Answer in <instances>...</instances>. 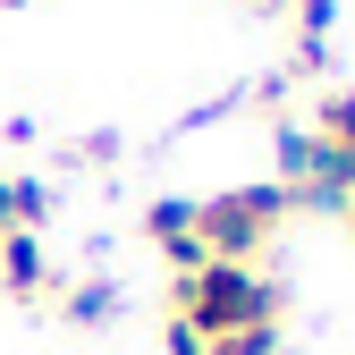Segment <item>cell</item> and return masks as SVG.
<instances>
[{
    "mask_svg": "<svg viewBox=\"0 0 355 355\" xmlns=\"http://www.w3.org/2000/svg\"><path fill=\"white\" fill-rule=\"evenodd\" d=\"M169 313L211 347V338H229V330L279 322V313H288V296H279V279H262L254 262H203V271L169 279Z\"/></svg>",
    "mask_w": 355,
    "mask_h": 355,
    "instance_id": "6da1fadb",
    "label": "cell"
},
{
    "mask_svg": "<svg viewBox=\"0 0 355 355\" xmlns=\"http://www.w3.org/2000/svg\"><path fill=\"white\" fill-rule=\"evenodd\" d=\"M288 211H296V203H288L279 178H245V187H220V195L195 203V237H203L211 262H254L262 245L279 237Z\"/></svg>",
    "mask_w": 355,
    "mask_h": 355,
    "instance_id": "7a4b0ae2",
    "label": "cell"
},
{
    "mask_svg": "<svg viewBox=\"0 0 355 355\" xmlns=\"http://www.w3.org/2000/svg\"><path fill=\"white\" fill-rule=\"evenodd\" d=\"M279 187H288V203L347 211L355 203V153L313 136V127H279Z\"/></svg>",
    "mask_w": 355,
    "mask_h": 355,
    "instance_id": "3957f363",
    "label": "cell"
},
{
    "mask_svg": "<svg viewBox=\"0 0 355 355\" xmlns=\"http://www.w3.org/2000/svg\"><path fill=\"white\" fill-rule=\"evenodd\" d=\"M0 296H17V304L51 296V254H42L34 229H9V237H0Z\"/></svg>",
    "mask_w": 355,
    "mask_h": 355,
    "instance_id": "277c9868",
    "label": "cell"
},
{
    "mask_svg": "<svg viewBox=\"0 0 355 355\" xmlns=\"http://www.w3.org/2000/svg\"><path fill=\"white\" fill-rule=\"evenodd\" d=\"M51 187H42V178H0V229H34L42 237V220H51Z\"/></svg>",
    "mask_w": 355,
    "mask_h": 355,
    "instance_id": "5b68a950",
    "label": "cell"
},
{
    "mask_svg": "<svg viewBox=\"0 0 355 355\" xmlns=\"http://www.w3.org/2000/svg\"><path fill=\"white\" fill-rule=\"evenodd\" d=\"M60 313H68L76 330H102V322H119V279H76V288L60 296Z\"/></svg>",
    "mask_w": 355,
    "mask_h": 355,
    "instance_id": "8992f818",
    "label": "cell"
},
{
    "mask_svg": "<svg viewBox=\"0 0 355 355\" xmlns=\"http://www.w3.org/2000/svg\"><path fill=\"white\" fill-rule=\"evenodd\" d=\"M144 237H153V245L195 237V203H187V195H161V203H144Z\"/></svg>",
    "mask_w": 355,
    "mask_h": 355,
    "instance_id": "52a82bcc",
    "label": "cell"
},
{
    "mask_svg": "<svg viewBox=\"0 0 355 355\" xmlns=\"http://www.w3.org/2000/svg\"><path fill=\"white\" fill-rule=\"evenodd\" d=\"M313 136H330V144L355 153V94H322L313 102Z\"/></svg>",
    "mask_w": 355,
    "mask_h": 355,
    "instance_id": "ba28073f",
    "label": "cell"
},
{
    "mask_svg": "<svg viewBox=\"0 0 355 355\" xmlns=\"http://www.w3.org/2000/svg\"><path fill=\"white\" fill-rule=\"evenodd\" d=\"M211 355H279V322H254V330L211 338Z\"/></svg>",
    "mask_w": 355,
    "mask_h": 355,
    "instance_id": "9c48e42d",
    "label": "cell"
},
{
    "mask_svg": "<svg viewBox=\"0 0 355 355\" xmlns=\"http://www.w3.org/2000/svg\"><path fill=\"white\" fill-rule=\"evenodd\" d=\"M169 355H211V347H203V338H195L187 322H178V313H169Z\"/></svg>",
    "mask_w": 355,
    "mask_h": 355,
    "instance_id": "30bf717a",
    "label": "cell"
},
{
    "mask_svg": "<svg viewBox=\"0 0 355 355\" xmlns=\"http://www.w3.org/2000/svg\"><path fill=\"white\" fill-rule=\"evenodd\" d=\"M0 9H34V0H0Z\"/></svg>",
    "mask_w": 355,
    "mask_h": 355,
    "instance_id": "8fae6325",
    "label": "cell"
},
{
    "mask_svg": "<svg viewBox=\"0 0 355 355\" xmlns=\"http://www.w3.org/2000/svg\"><path fill=\"white\" fill-rule=\"evenodd\" d=\"M347 229H355V203H347Z\"/></svg>",
    "mask_w": 355,
    "mask_h": 355,
    "instance_id": "7c38bea8",
    "label": "cell"
}]
</instances>
